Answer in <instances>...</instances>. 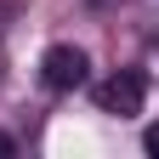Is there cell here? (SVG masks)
Segmentation results:
<instances>
[{
  "label": "cell",
  "mask_w": 159,
  "mask_h": 159,
  "mask_svg": "<svg viewBox=\"0 0 159 159\" xmlns=\"http://www.w3.org/2000/svg\"><path fill=\"white\" fill-rule=\"evenodd\" d=\"M97 6H114V0H97Z\"/></svg>",
  "instance_id": "5"
},
{
  "label": "cell",
  "mask_w": 159,
  "mask_h": 159,
  "mask_svg": "<svg viewBox=\"0 0 159 159\" xmlns=\"http://www.w3.org/2000/svg\"><path fill=\"white\" fill-rule=\"evenodd\" d=\"M142 97H148V80L136 74V68H119L114 80H102V85H97V102H102V114H119V119L142 114Z\"/></svg>",
  "instance_id": "1"
},
{
  "label": "cell",
  "mask_w": 159,
  "mask_h": 159,
  "mask_svg": "<svg viewBox=\"0 0 159 159\" xmlns=\"http://www.w3.org/2000/svg\"><path fill=\"white\" fill-rule=\"evenodd\" d=\"M0 153H11V136H0Z\"/></svg>",
  "instance_id": "4"
},
{
  "label": "cell",
  "mask_w": 159,
  "mask_h": 159,
  "mask_svg": "<svg viewBox=\"0 0 159 159\" xmlns=\"http://www.w3.org/2000/svg\"><path fill=\"white\" fill-rule=\"evenodd\" d=\"M142 148H148V153H159V125H148V136H142Z\"/></svg>",
  "instance_id": "3"
},
{
  "label": "cell",
  "mask_w": 159,
  "mask_h": 159,
  "mask_svg": "<svg viewBox=\"0 0 159 159\" xmlns=\"http://www.w3.org/2000/svg\"><path fill=\"white\" fill-rule=\"evenodd\" d=\"M85 51H80V46H51L46 57H40V80H46V85L51 91H80V85H85Z\"/></svg>",
  "instance_id": "2"
}]
</instances>
